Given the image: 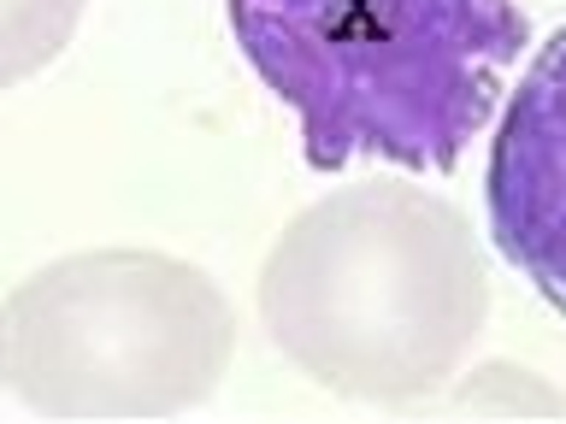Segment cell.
Segmentation results:
<instances>
[{
  "label": "cell",
  "instance_id": "obj_5",
  "mask_svg": "<svg viewBox=\"0 0 566 424\" xmlns=\"http://www.w3.org/2000/svg\"><path fill=\"white\" fill-rule=\"evenodd\" d=\"M83 0H0V88L24 83L71 42Z\"/></svg>",
  "mask_w": 566,
  "mask_h": 424
},
{
  "label": "cell",
  "instance_id": "obj_2",
  "mask_svg": "<svg viewBox=\"0 0 566 424\" xmlns=\"http://www.w3.org/2000/svg\"><path fill=\"white\" fill-rule=\"evenodd\" d=\"M272 342L360 401L437 389L484 330L490 277L467 219L401 183L331 194L277 236L260 272Z\"/></svg>",
  "mask_w": 566,
  "mask_h": 424
},
{
  "label": "cell",
  "instance_id": "obj_3",
  "mask_svg": "<svg viewBox=\"0 0 566 424\" xmlns=\"http://www.w3.org/2000/svg\"><path fill=\"white\" fill-rule=\"evenodd\" d=\"M219 283L166 254H77L0 307V383L48 418H159L230 365Z\"/></svg>",
  "mask_w": 566,
  "mask_h": 424
},
{
  "label": "cell",
  "instance_id": "obj_1",
  "mask_svg": "<svg viewBox=\"0 0 566 424\" xmlns=\"http://www.w3.org/2000/svg\"><path fill=\"white\" fill-rule=\"evenodd\" d=\"M224 12L318 171L460 166L525 47L513 0H224Z\"/></svg>",
  "mask_w": 566,
  "mask_h": 424
},
{
  "label": "cell",
  "instance_id": "obj_4",
  "mask_svg": "<svg viewBox=\"0 0 566 424\" xmlns=\"http://www.w3.org/2000/svg\"><path fill=\"white\" fill-rule=\"evenodd\" d=\"M490 236L513 272L566 312V30L548 35L490 141Z\"/></svg>",
  "mask_w": 566,
  "mask_h": 424
}]
</instances>
